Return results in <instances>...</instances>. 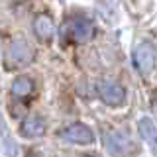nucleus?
I'll return each instance as SVG.
<instances>
[{"label":"nucleus","instance_id":"obj_1","mask_svg":"<svg viewBox=\"0 0 157 157\" xmlns=\"http://www.w3.org/2000/svg\"><path fill=\"white\" fill-rule=\"evenodd\" d=\"M132 63H134V69L141 75H147L151 73L157 65V51L151 43H137L132 51Z\"/></svg>","mask_w":157,"mask_h":157},{"label":"nucleus","instance_id":"obj_2","mask_svg":"<svg viewBox=\"0 0 157 157\" xmlns=\"http://www.w3.org/2000/svg\"><path fill=\"white\" fill-rule=\"evenodd\" d=\"M106 147L114 157H130L136 153V145L132 141V137L122 130L110 132L106 137Z\"/></svg>","mask_w":157,"mask_h":157},{"label":"nucleus","instance_id":"obj_3","mask_svg":"<svg viewBox=\"0 0 157 157\" xmlns=\"http://www.w3.org/2000/svg\"><path fill=\"white\" fill-rule=\"evenodd\" d=\"M63 33L75 43H85L94 36V26L85 18H73L63 26Z\"/></svg>","mask_w":157,"mask_h":157},{"label":"nucleus","instance_id":"obj_4","mask_svg":"<svg viewBox=\"0 0 157 157\" xmlns=\"http://www.w3.org/2000/svg\"><path fill=\"white\" fill-rule=\"evenodd\" d=\"M96 94L108 106H122L126 102L124 86L116 85V82H112V81H98L96 82Z\"/></svg>","mask_w":157,"mask_h":157},{"label":"nucleus","instance_id":"obj_5","mask_svg":"<svg viewBox=\"0 0 157 157\" xmlns=\"http://www.w3.org/2000/svg\"><path fill=\"white\" fill-rule=\"evenodd\" d=\"M32 59H33V51H32V47H29L24 39L12 41V45H10L8 51H6V65L10 69L24 67V65H28Z\"/></svg>","mask_w":157,"mask_h":157},{"label":"nucleus","instance_id":"obj_6","mask_svg":"<svg viewBox=\"0 0 157 157\" xmlns=\"http://www.w3.org/2000/svg\"><path fill=\"white\" fill-rule=\"evenodd\" d=\"M61 137L65 141H69V144H77V145H90V144H94V132H92L86 124H81V122L67 126L65 130L61 132Z\"/></svg>","mask_w":157,"mask_h":157},{"label":"nucleus","instance_id":"obj_7","mask_svg":"<svg viewBox=\"0 0 157 157\" xmlns=\"http://www.w3.org/2000/svg\"><path fill=\"white\" fill-rule=\"evenodd\" d=\"M137 132H140V136L144 137L145 144L149 145V149L157 155V124L147 116L140 118V122H137Z\"/></svg>","mask_w":157,"mask_h":157},{"label":"nucleus","instance_id":"obj_8","mask_svg":"<svg viewBox=\"0 0 157 157\" xmlns=\"http://www.w3.org/2000/svg\"><path fill=\"white\" fill-rule=\"evenodd\" d=\"M43 132H45V122L37 114L28 116L26 120L22 122V126H20V134L24 137H39Z\"/></svg>","mask_w":157,"mask_h":157},{"label":"nucleus","instance_id":"obj_9","mask_svg":"<svg viewBox=\"0 0 157 157\" xmlns=\"http://www.w3.org/2000/svg\"><path fill=\"white\" fill-rule=\"evenodd\" d=\"M33 33L41 39H51L55 36V24L49 16H37L33 20Z\"/></svg>","mask_w":157,"mask_h":157},{"label":"nucleus","instance_id":"obj_10","mask_svg":"<svg viewBox=\"0 0 157 157\" xmlns=\"http://www.w3.org/2000/svg\"><path fill=\"white\" fill-rule=\"evenodd\" d=\"M33 90V81L28 75H20L14 78L12 82V96L16 98H26L28 94H32Z\"/></svg>","mask_w":157,"mask_h":157},{"label":"nucleus","instance_id":"obj_11","mask_svg":"<svg viewBox=\"0 0 157 157\" xmlns=\"http://www.w3.org/2000/svg\"><path fill=\"white\" fill-rule=\"evenodd\" d=\"M86 157H88V155H86Z\"/></svg>","mask_w":157,"mask_h":157}]
</instances>
